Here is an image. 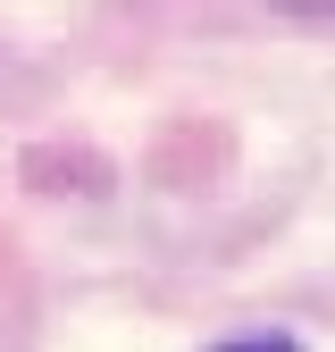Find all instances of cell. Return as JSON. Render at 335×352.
Wrapping results in <instances>:
<instances>
[{"instance_id": "6da1fadb", "label": "cell", "mask_w": 335, "mask_h": 352, "mask_svg": "<svg viewBox=\"0 0 335 352\" xmlns=\"http://www.w3.org/2000/svg\"><path fill=\"white\" fill-rule=\"evenodd\" d=\"M209 352H302L285 327H260V336H227V344H209Z\"/></svg>"}]
</instances>
